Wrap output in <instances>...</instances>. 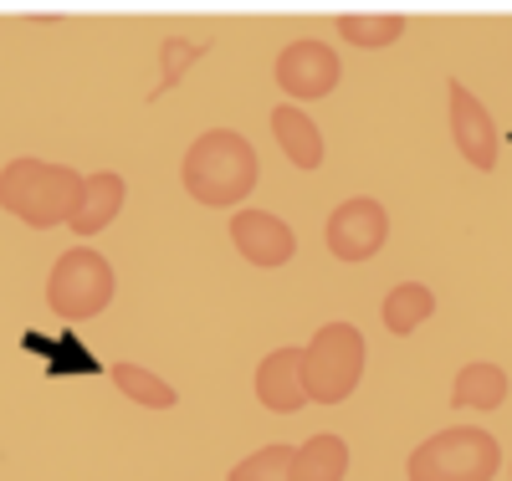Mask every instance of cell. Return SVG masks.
Here are the masks:
<instances>
[{"instance_id":"obj_1","label":"cell","mask_w":512,"mask_h":481,"mask_svg":"<svg viewBox=\"0 0 512 481\" xmlns=\"http://www.w3.org/2000/svg\"><path fill=\"white\" fill-rule=\"evenodd\" d=\"M256 149L231 134V128H205V134L185 149V164H180V180H185V195L210 205V210H231L241 205L251 190H256Z\"/></svg>"},{"instance_id":"obj_2","label":"cell","mask_w":512,"mask_h":481,"mask_svg":"<svg viewBox=\"0 0 512 481\" xmlns=\"http://www.w3.org/2000/svg\"><path fill=\"white\" fill-rule=\"evenodd\" d=\"M77 195H82V174L67 164L21 154L0 169V210H11L16 221H26L36 231H52V226L72 221Z\"/></svg>"},{"instance_id":"obj_3","label":"cell","mask_w":512,"mask_h":481,"mask_svg":"<svg viewBox=\"0 0 512 481\" xmlns=\"http://www.w3.org/2000/svg\"><path fill=\"white\" fill-rule=\"evenodd\" d=\"M502 466L497 435L482 425H451L410 451V481H492Z\"/></svg>"},{"instance_id":"obj_4","label":"cell","mask_w":512,"mask_h":481,"mask_svg":"<svg viewBox=\"0 0 512 481\" xmlns=\"http://www.w3.org/2000/svg\"><path fill=\"white\" fill-rule=\"evenodd\" d=\"M364 379V333L354 323H323L303 348V389L313 405H344Z\"/></svg>"},{"instance_id":"obj_5","label":"cell","mask_w":512,"mask_h":481,"mask_svg":"<svg viewBox=\"0 0 512 481\" xmlns=\"http://www.w3.org/2000/svg\"><path fill=\"white\" fill-rule=\"evenodd\" d=\"M113 267L103 261V251H88V246H72L57 256V267L47 277V308L67 323H82V318H98L108 302H113Z\"/></svg>"},{"instance_id":"obj_6","label":"cell","mask_w":512,"mask_h":481,"mask_svg":"<svg viewBox=\"0 0 512 481\" xmlns=\"http://www.w3.org/2000/svg\"><path fill=\"white\" fill-rule=\"evenodd\" d=\"M323 236H328V251L338 261H369V256H379L384 241H390V210L369 195H354L328 215Z\"/></svg>"},{"instance_id":"obj_7","label":"cell","mask_w":512,"mask_h":481,"mask_svg":"<svg viewBox=\"0 0 512 481\" xmlns=\"http://www.w3.org/2000/svg\"><path fill=\"white\" fill-rule=\"evenodd\" d=\"M338 72H344V62H338V52L328 47V41H292V47H282L277 57V87L287 98L297 103H313V98H328L338 87Z\"/></svg>"},{"instance_id":"obj_8","label":"cell","mask_w":512,"mask_h":481,"mask_svg":"<svg viewBox=\"0 0 512 481\" xmlns=\"http://www.w3.org/2000/svg\"><path fill=\"white\" fill-rule=\"evenodd\" d=\"M451 87V139H456V149H461V159L472 164V169H492L497 164V123H492V113H487V103L482 98H472V87L466 82H446Z\"/></svg>"},{"instance_id":"obj_9","label":"cell","mask_w":512,"mask_h":481,"mask_svg":"<svg viewBox=\"0 0 512 481\" xmlns=\"http://www.w3.org/2000/svg\"><path fill=\"white\" fill-rule=\"evenodd\" d=\"M231 241H236V251L251 261V267H287L292 261V251H297V236H292V226L282 221V215H272V210H236L231 215Z\"/></svg>"},{"instance_id":"obj_10","label":"cell","mask_w":512,"mask_h":481,"mask_svg":"<svg viewBox=\"0 0 512 481\" xmlns=\"http://www.w3.org/2000/svg\"><path fill=\"white\" fill-rule=\"evenodd\" d=\"M256 400L277 415H292L308 405V389H303V348H277L256 364Z\"/></svg>"},{"instance_id":"obj_11","label":"cell","mask_w":512,"mask_h":481,"mask_svg":"<svg viewBox=\"0 0 512 481\" xmlns=\"http://www.w3.org/2000/svg\"><path fill=\"white\" fill-rule=\"evenodd\" d=\"M123 195H128L123 174H113V169L82 174V195H77V210H72V221H67V226H72L77 236H98L103 226H113V221H118Z\"/></svg>"},{"instance_id":"obj_12","label":"cell","mask_w":512,"mask_h":481,"mask_svg":"<svg viewBox=\"0 0 512 481\" xmlns=\"http://www.w3.org/2000/svg\"><path fill=\"white\" fill-rule=\"evenodd\" d=\"M272 134H277V144H282V154H287V164L292 169H318L323 164V134H318V123L303 113V108H292V103H282L277 113H272Z\"/></svg>"},{"instance_id":"obj_13","label":"cell","mask_w":512,"mask_h":481,"mask_svg":"<svg viewBox=\"0 0 512 481\" xmlns=\"http://www.w3.org/2000/svg\"><path fill=\"white\" fill-rule=\"evenodd\" d=\"M349 446L338 435H313L308 446H292V481H344Z\"/></svg>"},{"instance_id":"obj_14","label":"cell","mask_w":512,"mask_h":481,"mask_svg":"<svg viewBox=\"0 0 512 481\" xmlns=\"http://www.w3.org/2000/svg\"><path fill=\"white\" fill-rule=\"evenodd\" d=\"M451 405L456 410H497V405H507V374L497 364H466L451 384Z\"/></svg>"},{"instance_id":"obj_15","label":"cell","mask_w":512,"mask_h":481,"mask_svg":"<svg viewBox=\"0 0 512 481\" xmlns=\"http://www.w3.org/2000/svg\"><path fill=\"white\" fill-rule=\"evenodd\" d=\"M431 313H436V292L420 287V282H400L390 297H384V308H379L384 328H390L395 338H410Z\"/></svg>"},{"instance_id":"obj_16","label":"cell","mask_w":512,"mask_h":481,"mask_svg":"<svg viewBox=\"0 0 512 481\" xmlns=\"http://www.w3.org/2000/svg\"><path fill=\"white\" fill-rule=\"evenodd\" d=\"M113 384L123 389L134 405H144V410H175L180 405V395H175V384H164L159 374H149L144 364H113Z\"/></svg>"},{"instance_id":"obj_17","label":"cell","mask_w":512,"mask_h":481,"mask_svg":"<svg viewBox=\"0 0 512 481\" xmlns=\"http://www.w3.org/2000/svg\"><path fill=\"white\" fill-rule=\"evenodd\" d=\"M338 31H344L349 47L379 52V47H390V41L405 36V16H344V21H338Z\"/></svg>"},{"instance_id":"obj_18","label":"cell","mask_w":512,"mask_h":481,"mask_svg":"<svg viewBox=\"0 0 512 481\" xmlns=\"http://www.w3.org/2000/svg\"><path fill=\"white\" fill-rule=\"evenodd\" d=\"M231 481H292V446H262L231 471Z\"/></svg>"},{"instance_id":"obj_19","label":"cell","mask_w":512,"mask_h":481,"mask_svg":"<svg viewBox=\"0 0 512 481\" xmlns=\"http://www.w3.org/2000/svg\"><path fill=\"white\" fill-rule=\"evenodd\" d=\"M159 52H164V72H159V87H154V98H164L169 87L180 82V72H190V67H195V62L205 57V47H195V41H180V36H175V41H164Z\"/></svg>"}]
</instances>
